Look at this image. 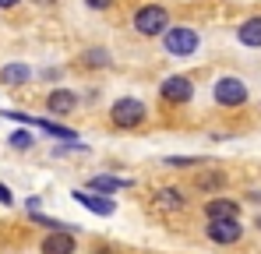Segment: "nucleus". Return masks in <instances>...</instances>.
<instances>
[{
  "instance_id": "nucleus-1",
  "label": "nucleus",
  "mask_w": 261,
  "mask_h": 254,
  "mask_svg": "<svg viewBox=\"0 0 261 254\" xmlns=\"http://www.w3.org/2000/svg\"><path fill=\"white\" fill-rule=\"evenodd\" d=\"M134 29L141 36H166L170 32V11L159 4H145L134 11Z\"/></svg>"
},
{
  "instance_id": "nucleus-2",
  "label": "nucleus",
  "mask_w": 261,
  "mask_h": 254,
  "mask_svg": "<svg viewBox=\"0 0 261 254\" xmlns=\"http://www.w3.org/2000/svg\"><path fill=\"white\" fill-rule=\"evenodd\" d=\"M110 117H113V124H117V127L130 131V127H141V124H145L148 110H145V103H141V99H130V95H124V99H117V103H113Z\"/></svg>"
},
{
  "instance_id": "nucleus-3",
  "label": "nucleus",
  "mask_w": 261,
  "mask_h": 254,
  "mask_svg": "<svg viewBox=\"0 0 261 254\" xmlns=\"http://www.w3.org/2000/svg\"><path fill=\"white\" fill-rule=\"evenodd\" d=\"M163 42H166V49L173 53V57H191L194 49H198V32L194 29H187V25H173L166 36H163Z\"/></svg>"
},
{
  "instance_id": "nucleus-4",
  "label": "nucleus",
  "mask_w": 261,
  "mask_h": 254,
  "mask_svg": "<svg viewBox=\"0 0 261 254\" xmlns=\"http://www.w3.org/2000/svg\"><path fill=\"white\" fill-rule=\"evenodd\" d=\"M216 103L219 106H244L247 103V85L240 78H219L216 82Z\"/></svg>"
},
{
  "instance_id": "nucleus-5",
  "label": "nucleus",
  "mask_w": 261,
  "mask_h": 254,
  "mask_svg": "<svg viewBox=\"0 0 261 254\" xmlns=\"http://www.w3.org/2000/svg\"><path fill=\"white\" fill-rule=\"evenodd\" d=\"M159 92H163V99H166V103L184 106V103H191L194 85H191V78H184V74H173V78H166V82L159 85Z\"/></svg>"
},
{
  "instance_id": "nucleus-6",
  "label": "nucleus",
  "mask_w": 261,
  "mask_h": 254,
  "mask_svg": "<svg viewBox=\"0 0 261 254\" xmlns=\"http://www.w3.org/2000/svg\"><path fill=\"white\" fill-rule=\"evenodd\" d=\"M208 240H216V244H237L240 240V233H244V226H240V219H219V222H208Z\"/></svg>"
},
{
  "instance_id": "nucleus-7",
  "label": "nucleus",
  "mask_w": 261,
  "mask_h": 254,
  "mask_svg": "<svg viewBox=\"0 0 261 254\" xmlns=\"http://www.w3.org/2000/svg\"><path fill=\"white\" fill-rule=\"evenodd\" d=\"M71 198L78 205H85L88 212H95V215H113L117 212V201L113 198H102V194H92V191H71Z\"/></svg>"
},
{
  "instance_id": "nucleus-8",
  "label": "nucleus",
  "mask_w": 261,
  "mask_h": 254,
  "mask_svg": "<svg viewBox=\"0 0 261 254\" xmlns=\"http://www.w3.org/2000/svg\"><path fill=\"white\" fill-rule=\"evenodd\" d=\"M74 230H60V233H49L43 240V247L39 251L43 254H74Z\"/></svg>"
},
{
  "instance_id": "nucleus-9",
  "label": "nucleus",
  "mask_w": 261,
  "mask_h": 254,
  "mask_svg": "<svg viewBox=\"0 0 261 254\" xmlns=\"http://www.w3.org/2000/svg\"><path fill=\"white\" fill-rule=\"evenodd\" d=\"M205 215H208V222H219V219H240V205L229 201V198H212V201L205 205Z\"/></svg>"
},
{
  "instance_id": "nucleus-10",
  "label": "nucleus",
  "mask_w": 261,
  "mask_h": 254,
  "mask_svg": "<svg viewBox=\"0 0 261 254\" xmlns=\"http://www.w3.org/2000/svg\"><path fill=\"white\" fill-rule=\"evenodd\" d=\"M46 106H49V113H74V106H78V95L74 92H67V88H53L49 92V99H46Z\"/></svg>"
},
{
  "instance_id": "nucleus-11",
  "label": "nucleus",
  "mask_w": 261,
  "mask_h": 254,
  "mask_svg": "<svg viewBox=\"0 0 261 254\" xmlns=\"http://www.w3.org/2000/svg\"><path fill=\"white\" fill-rule=\"evenodd\" d=\"M124 187H130V180H124V176H110V173L88 180V191H92V194H117V191H124Z\"/></svg>"
},
{
  "instance_id": "nucleus-12",
  "label": "nucleus",
  "mask_w": 261,
  "mask_h": 254,
  "mask_svg": "<svg viewBox=\"0 0 261 254\" xmlns=\"http://www.w3.org/2000/svg\"><path fill=\"white\" fill-rule=\"evenodd\" d=\"M237 39L244 42V46H251V49L261 46V14H258V18H247V21L237 29Z\"/></svg>"
},
{
  "instance_id": "nucleus-13",
  "label": "nucleus",
  "mask_w": 261,
  "mask_h": 254,
  "mask_svg": "<svg viewBox=\"0 0 261 254\" xmlns=\"http://www.w3.org/2000/svg\"><path fill=\"white\" fill-rule=\"evenodd\" d=\"M32 78V71L25 67V64H7L4 71H0V82L4 85H21V82H29Z\"/></svg>"
},
{
  "instance_id": "nucleus-14",
  "label": "nucleus",
  "mask_w": 261,
  "mask_h": 254,
  "mask_svg": "<svg viewBox=\"0 0 261 254\" xmlns=\"http://www.w3.org/2000/svg\"><path fill=\"white\" fill-rule=\"evenodd\" d=\"M85 67H110V53H106V49H88Z\"/></svg>"
},
{
  "instance_id": "nucleus-15",
  "label": "nucleus",
  "mask_w": 261,
  "mask_h": 254,
  "mask_svg": "<svg viewBox=\"0 0 261 254\" xmlns=\"http://www.w3.org/2000/svg\"><path fill=\"white\" fill-rule=\"evenodd\" d=\"M159 205H163V209H180V205H184V194L166 187V191H159Z\"/></svg>"
},
{
  "instance_id": "nucleus-16",
  "label": "nucleus",
  "mask_w": 261,
  "mask_h": 254,
  "mask_svg": "<svg viewBox=\"0 0 261 254\" xmlns=\"http://www.w3.org/2000/svg\"><path fill=\"white\" fill-rule=\"evenodd\" d=\"M222 180H226L222 173H201V176H198V187H201V191H212V187H219Z\"/></svg>"
},
{
  "instance_id": "nucleus-17",
  "label": "nucleus",
  "mask_w": 261,
  "mask_h": 254,
  "mask_svg": "<svg viewBox=\"0 0 261 254\" xmlns=\"http://www.w3.org/2000/svg\"><path fill=\"white\" fill-rule=\"evenodd\" d=\"M7 141H11V148H29V145H32V134H29V131H14Z\"/></svg>"
},
{
  "instance_id": "nucleus-18",
  "label": "nucleus",
  "mask_w": 261,
  "mask_h": 254,
  "mask_svg": "<svg viewBox=\"0 0 261 254\" xmlns=\"http://www.w3.org/2000/svg\"><path fill=\"white\" fill-rule=\"evenodd\" d=\"M11 201H14V198H11V187L0 184V205H11Z\"/></svg>"
},
{
  "instance_id": "nucleus-19",
  "label": "nucleus",
  "mask_w": 261,
  "mask_h": 254,
  "mask_svg": "<svg viewBox=\"0 0 261 254\" xmlns=\"http://www.w3.org/2000/svg\"><path fill=\"white\" fill-rule=\"evenodd\" d=\"M88 7H95V11H102V7H110V4H113V0H85Z\"/></svg>"
},
{
  "instance_id": "nucleus-20",
  "label": "nucleus",
  "mask_w": 261,
  "mask_h": 254,
  "mask_svg": "<svg viewBox=\"0 0 261 254\" xmlns=\"http://www.w3.org/2000/svg\"><path fill=\"white\" fill-rule=\"evenodd\" d=\"M14 4H18V0H0V7H14Z\"/></svg>"
},
{
  "instance_id": "nucleus-21",
  "label": "nucleus",
  "mask_w": 261,
  "mask_h": 254,
  "mask_svg": "<svg viewBox=\"0 0 261 254\" xmlns=\"http://www.w3.org/2000/svg\"><path fill=\"white\" fill-rule=\"evenodd\" d=\"M95 254H110V251H106V247H102V251H95Z\"/></svg>"
},
{
  "instance_id": "nucleus-22",
  "label": "nucleus",
  "mask_w": 261,
  "mask_h": 254,
  "mask_svg": "<svg viewBox=\"0 0 261 254\" xmlns=\"http://www.w3.org/2000/svg\"><path fill=\"white\" fill-rule=\"evenodd\" d=\"M254 226H258V230H261V215H258V222H254Z\"/></svg>"
},
{
  "instance_id": "nucleus-23",
  "label": "nucleus",
  "mask_w": 261,
  "mask_h": 254,
  "mask_svg": "<svg viewBox=\"0 0 261 254\" xmlns=\"http://www.w3.org/2000/svg\"><path fill=\"white\" fill-rule=\"evenodd\" d=\"M39 4H53V0H39Z\"/></svg>"
}]
</instances>
